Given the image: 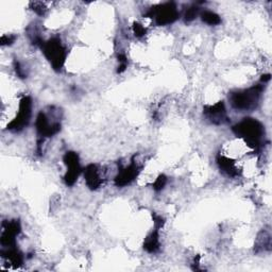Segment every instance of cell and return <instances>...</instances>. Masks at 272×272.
<instances>
[{"mask_svg": "<svg viewBox=\"0 0 272 272\" xmlns=\"http://www.w3.org/2000/svg\"><path fill=\"white\" fill-rule=\"evenodd\" d=\"M14 66H15L16 73H17V75H18V77L21 78V79L26 78V73H25L24 69H22V68H21V66H20V64H19V62H17V61L15 60V61H14Z\"/></svg>", "mask_w": 272, "mask_h": 272, "instance_id": "cell-22", "label": "cell"}, {"mask_svg": "<svg viewBox=\"0 0 272 272\" xmlns=\"http://www.w3.org/2000/svg\"><path fill=\"white\" fill-rule=\"evenodd\" d=\"M233 132L245 138L247 144L252 147L253 149H258L262 146V139L265 134V129L263 124L256 119L253 118H245L239 123L233 127Z\"/></svg>", "mask_w": 272, "mask_h": 272, "instance_id": "cell-1", "label": "cell"}, {"mask_svg": "<svg viewBox=\"0 0 272 272\" xmlns=\"http://www.w3.org/2000/svg\"><path fill=\"white\" fill-rule=\"evenodd\" d=\"M31 110H32V100L30 97L22 98L19 103V111L18 114L8 124V129L10 131L19 132L22 129H25L31 118Z\"/></svg>", "mask_w": 272, "mask_h": 272, "instance_id": "cell-5", "label": "cell"}, {"mask_svg": "<svg viewBox=\"0 0 272 272\" xmlns=\"http://www.w3.org/2000/svg\"><path fill=\"white\" fill-rule=\"evenodd\" d=\"M64 163L68 168L64 177V181L66 185L72 186L76 183L79 174L81 173V170H82L80 167V163H79V156L77 153L72 151L66 152L64 155Z\"/></svg>", "mask_w": 272, "mask_h": 272, "instance_id": "cell-6", "label": "cell"}, {"mask_svg": "<svg viewBox=\"0 0 272 272\" xmlns=\"http://www.w3.org/2000/svg\"><path fill=\"white\" fill-rule=\"evenodd\" d=\"M147 16L152 17V18L154 17L157 25L164 26L172 24L173 21L177 20L179 18V12L173 2H167L151 8L149 12L147 13Z\"/></svg>", "mask_w": 272, "mask_h": 272, "instance_id": "cell-4", "label": "cell"}, {"mask_svg": "<svg viewBox=\"0 0 272 272\" xmlns=\"http://www.w3.org/2000/svg\"><path fill=\"white\" fill-rule=\"evenodd\" d=\"M270 79H271V76L268 73V75H265V76L262 77V82H264V83H265V82H268V81L270 80Z\"/></svg>", "mask_w": 272, "mask_h": 272, "instance_id": "cell-24", "label": "cell"}, {"mask_svg": "<svg viewBox=\"0 0 272 272\" xmlns=\"http://www.w3.org/2000/svg\"><path fill=\"white\" fill-rule=\"evenodd\" d=\"M263 90V85H256V86H253L249 89L232 93L230 96V102L235 110H253L257 106L260 94H262Z\"/></svg>", "mask_w": 272, "mask_h": 272, "instance_id": "cell-2", "label": "cell"}, {"mask_svg": "<svg viewBox=\"0 0 272 272\" xmlns=\"http://www.w3.org/2000/svg\"><path fill=\"white\" fill-rule=\"evenodd\" d=\"M144 249L149 253H155L160 249V235H158V230L155 229L152 233L147 236L144 242Z\"/></svg>", "mask_w": 272, "mask_h": 272, "instance_id": "cell-13", "label": "cell"}, {"mask_svg": "<svg viewBox=\"0 0 272 272\" xmlns=\"http://www.w3.org/2000/svg\"><path fill=\"white\" fill-rule=\"evenodd\" d=\"M217 164L220 168V170L222 172H224L229 177H237L239 172H238V169L235 166V163L230 160L229 157H225L223 155H218L217 156Z\"/></svg>", "mask_w": 272, "mask_h": 272, "instance_id": "cell-12", "label": "cell"}, {"mask_svg": "<svg viewBox=\"0 0 272 272\" xmlns=\"http://www.w3.org/2000/svg\"><path fill=\"white\" fill-rule=\"evenodd\" d=\"M204 115L214 124H223L229 121V117L226 115L225 106L222 101H219L214 105L204 106Z\"/></svg>", "mask_w": 272, "mask_h": 272, "instance_id": "cell-9", "label": "cell"}, {"mask_svg": "<svg viewBox=\"0 0 272 272\" xmlns=\"http://www.w3.org/2000/svg\"><path fill=\"white\" fill-rule=\"evenodd\" d=\"M201 19L205 22V24L211 26H216L221 22L219 15L212 12V11H204L201 14Z\"/></svg>", "mask_w": 272, "mask_h": 272, "instance_id": "cell-15", "label": "cell"}, {"mask_svg": "<svg viewBox=\"0 0 272 272\" xmlns=\"http://www.w3.org/2000/svg\"><path fill=\"white\" fill-rule=\"evenodd\" d=\"M2 234H1V245L4 247H15V237L20 233V223L18 220L5 221L2 224Z\"/></svg>", "mask_w": 272, "mask_h": 272, "instance_id": "cell-7", "label": "cell"}, {"mask_svg": "<svg viewBox=\"0 0 272 272\" xmlns=\"http://www.w3.org/2000/svg\"><path fill=\"white\" fill-rule=\"evenodd\" d=\"M139 173V167L135 162L130 164V166L122 169L115 178V185L118 187H124L132 183Z\"/></svg>", "mask_w": 272, "mask_h": 272, "instance_id": "cell-10", "label": "cell"}, {"mask_svg": "<svg viewBox=\"0 0 272 272\" xmlns=\"http://www.w3.org/2000/svg\"><path fill=\"white\" fill-rule=\"evenodd\" d=\"M16 39V36L14 35H2L0 38V44L2 46H8V45H12Z\"/></svg>", "mask_w": 272, "mask_h": 272, "instance_id": "cell-20", "label": "cell"}, {"mask_svg": "<svg viewBox=\"0 0 272 272\" xmlns=\"http://www.w3.org/2000/svg\"><path fill=\"white\" fill-rule=\"evenodd\" d=\"M84 179L86 185L89 187L90 189H97L103 183V179L101 178L99 173L98 167L92 164L88 165L86 168L84 169Z\"/></svg>", "mask_w": 272, "mask_h": 272, "instance_id": "cell-11", "label": "cell"}, {"mask_svg": "<svg viewBox=\"0 0 272 272\" xmlns=\"http://www.w3.org/2000/svg\"><path fill=\"white\" fill-rule=\"evenodd\" d=\"M35 126H36L38 136L42 138L51 137V136L59 133L61 130V123L54 122L51 124L48 120L47 116L45 115V113H43V112H41L37 115Z\"/></svg>", "mask_w": 272, "mask_h": 272, "instance_id": "cell-8", "label": "cell"}, {"mask_svg": "<svg viewBox=\"0 0 272 272\" xmlns=\"http://www.w3.org/2000/svg\"><path fill=\"white\" fill-rule=\"evenodd\" d=\"M41 48L53 69L60 70L66 60V49L62 45L61 39L58 37L50 38L49 41L44 42L41 45Z\"/></svg>", "mask_w": 272, "mask_h": 272, "instance_id": "cell-3", "label": "cell"}, {"mask_svg": "<svg viewBox=\"0 0 272 272\" xmlns=\"http://www.w3.org/2000/svg\"><path fill=\"white\" fill-rule=\"evenodd\" d=\"M1 254L5 259L9 260L11 265L15 266V267H19V266H21L22 263H24V256H22V254L14 247H11L7 251H2Z\"/></svg>", "mask_w": 272, "mask_h": 272, "instance_id": "cell-14", "label": "cell"}, {"mask_svg": "<svg viewBox=\"0 0 272 272\" xmlns=\"http://www.w3.org/2000/svg\"><path fill=\"white\" fill-rule=\"evenodd\" d=\"M118 62H119V66H118V69L117 72L118 73H121L124 70L127 69L128 67V60H127V56L124 54H118Z\"/></svg>", "mask_w": 272, "mask_h": 272, "instance_id": "cell-18", "label": "cell"}, {"mask_svg": "<svg viewBox=\"0 0 272 272\" xmlns=\"http://www.w3.org/2000/svg\"><path fill=\"white\" fill-rule=\"evenodd\" d=\"M153 221H154V225H155V229H161L163 224H164V219L161 216H157V215L153 214Z\"/></svg>", "mask_w": 272, "mask_h": 272, "instance_id": "cell-23", "label": "cell"}, {"mask_svg": "<svg viewBox=\"0 0 272 272\" xmlns=\"http://www.w3.org/2000/svg\"><path fill=\"white\" fill-rule=\"evenodd\" d=\"M198 13H199V9H198L197 7H190L189 9H187V11L185 12V15H184V19L186 22H190L194 20Z\"/></svg>", "mask_w": 272, "mask_h": 272, "instance_id": "cell-16", "label": "cell"}, {"mask_svg": "<svg viewBox=\"0 0 272 272\" xmlns=\"http://www.w3.org/2000/svg\"><path fill=\"white\" fill-rule=\"evenodd\" d=\"M32 8L33 11H35V12L38 15H44L45 14V11H46V8H45V5L42 2H32Z\"/></svg>", "mask_w": 272, "mask_h": 272, "instance_id": "cell-21", "label": "cell"}, {"mask_svg": "<svg viewBox=\"0 0 272 272\" xmlns=\"http://www.w3.org/2000/svg\"><path fill=\"white\" fill-rule=\"evenodd\" d=\"M166 183H167V178L165 177V175L164 174L158 175V178L155 180V182L153 183V189L156 191H160L164 188V187H165Z\"/></svg>", "mask_w": 272, "mask_h": 272, "instance_id": "cell-17", "label": "cell"}, {"mask_svg": "<svg viewBox=\"0 0 272 272\" xmlns=\"http://www.w3.org/2000/svg\"><path fill=\"white\" fill-rule=\"evenodd\" d=\"M133 32H134V35L135 36L141 37V36H144L145 34H146V29H145L144 26H141L140 24H137V22H134Z\"/></svg>", "mask_w": 272, "mask_h": 272, "instance_id": "cell-19", "label": "cell"}]
</instances>
